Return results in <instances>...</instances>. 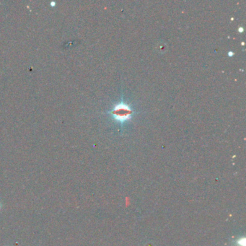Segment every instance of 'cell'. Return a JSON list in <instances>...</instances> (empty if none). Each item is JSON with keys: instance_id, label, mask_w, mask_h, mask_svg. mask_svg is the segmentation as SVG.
Masks as SVG:
<instances>
[{"instance_id": "obj_2", "label": "cell", "mask_w": 246, "mask_h": 246, "mask_svg": "<svg viewBox=\"0 0 246 246\" xmlns=\"http://www.w3.org/2000/svg\"><path fill=\"white\" fill-rule=\"evenodd\" d=\"M1 207H2V205H1V204H0V209H1Z\"/></svg>"}, {"instance_id": "obj_1", "label": "cell", "mask_w": 246, "mask_h": 246, "mask_svg": "<svg viewBox=\"0 0 246 246\" xmlns=\"http://www.w3.org/2000/svg\"><path fill=\"white\" fill-rule=\"evenodd\" d=\"M131 111L129 108H128L126 106H118V108H116L113 111V113H114V115L116 117L118 120H126V118L129 116L130 114H131Z\"/></svg>"}]
</instances>
